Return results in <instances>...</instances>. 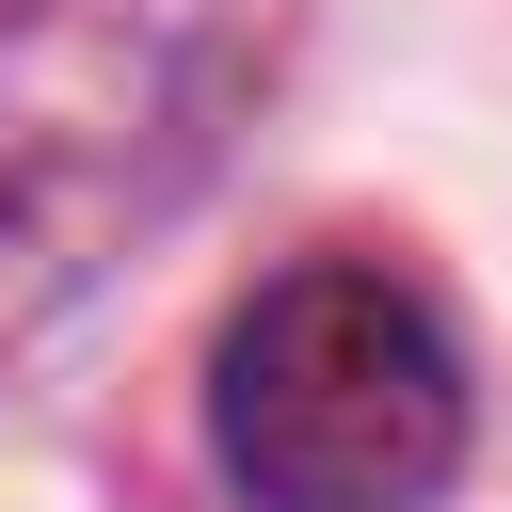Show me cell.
<instances>
[{
  "label": "cell",
  "instance_id": "6da1fadb",
  "mask_svg": "<svg viewBox=\"0 0 512 512\" xmlns=\"http://www.w3.org/2000/svg\"><path fill=\"white\" fill-rule=\"evenodd\" d=\"M304 0H0V368H32L272 112Z\"/></svg>",
  "mask_w": 512,
  "mask_h": 512
},
{
  "label": "cell",
  "instance_id": "7a4b0ae2",
  "mask_svg": "<svg viewBox=\"0 0 512 512\" xmlns=\"http://www.w3.org/2000/svg\"><path fill=\"white\" fill-rule=\"evenodd\" d=\"M480 448L464 336L384 256H288L208 352V464L256 512H432Z\"/></svg>",
  "mask_w": 512,
  "mask_h": 512
}]
</instances>
